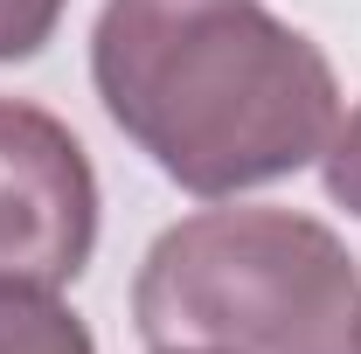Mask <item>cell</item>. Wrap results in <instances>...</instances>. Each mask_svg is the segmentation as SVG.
I'll use <instances>...</instances> for the list:
<instances>
[{"mask_svg":"<svg viewBox=\"0 0 361 354\" xmlns=\"http://www.w3.org/2000/svg\"><path fill=\"white\" fill-rule=\"evenodd\" d=\"M90 77L111 126L188 195L299 174L341 126L334 63L264 0H104Z\"/></svg>","mask_w":361,"mask_h":354,"instance_id":"obj_1","label":"cell"},{"mask_svg":"<svg viewBox=\"0 0 361 354\" xmlns=\"http://www.w3.org/2000/svg\"><path fill=\"white\" fill-rule=\"evenodd\" d=\"M133 319L146 348L361 354V271L313 216L209 209L146 250Z\"/></svg>","mask_w":361,"mask_h":354,"instance_id":"obj_2","label":"cell"},{"mask_svg":"<svg viewBox=\"0 0 361 354\" xmlns=\"http://www.w3.org/2000/svg\"><path fill=\"white\" fill-rule=\"evenodd\" d=\"M153 354H209V348H153Z\"/></svg>","mask_w":361,"mask_h":354,"instance_id":"obj_7","label":"cell"},{"mask_svg":"<svg viewBox=\"0 0 361 354\" xmlns=\"http://www.w3.org/2000/svg\"><path fill=\"white\" fill-rule=\"evenodd\" d=\"M326 195L361 216V111L348 126H334V139H326Z\"/></svg>","mask_w":361,"mask_h":354,"instance_id":"obj_6","label":"cell"},{"mask_svg":"<svg viewBox=\"0 0 361 354\" xmlns=\"http://www.w3.org/2000/svg\"><path fill=\"white\" fill-rule=\"evenodd\" d=\"M97 243V174L63 118L0 97V278L70 285Z\"/></svg>","mask_w":361,"mask_h":354,"instance_id":"obj_3","label":"cell"},{"mask_svg":"<svg viewBox=\"0 0 361 354\" xmlns=\"http://www.w3.org/2000/svg\"><path fill=\"white\" fill-rule=\"evenodd\" d=\"M70 0H0V63H21L56 35Z\"/></svg>","mask_w":361,"mask_h":354,"instance_id":"obj_5","label":"cell"},{"mask_svg":"<svg viewBox=\"0 0 361 354\" xmlns=\"http://www.w3.org/2000/svg\"><path fill=\"white\" fill-rule=\"evenodd\" d=\"M0 354H97V348H90V326L49 285L0 278Z\"/></svg>","mask_w":361,"mask_h":354,"instance_id":"obj_4","label":"cell"}]
</instances>
